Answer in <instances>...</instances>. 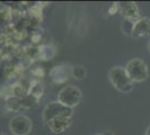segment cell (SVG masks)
<instances>
[{"label": "cell", "instance_id": "9c48e42d", "mask_svg": "<svg viewBox=\"0 0 150 135\" xmlns=\"http://www.w3.org/2000/svg\"><path fill=\"white\" fill-rule=\"evenodd\" d=\"M50 77L55 84H64L69 78V71L63 65H57L50 71Z\"/></svg>", "mask_w": 150, "mask_h": 135}, {"label": "cell", "instance_id": "e0dca14e", "mask_svg": "<svg viewBox=\"0 0 150 135\" xmlns=\"http://www.w3.org/2000/svg\"><path fill=\"white\" fill-rule=\"evenodd\" d=\"M120 10V5L119 4H113L112 5V7L110 8V10H109V13H110V15H115V14L118 13Z\"/></svg>", "mask_w": 150, "mask_h": 135}, {"label": "cell", "instance_id": "6da1fadb", "mask_svg": "<svg viewBox=\"0 0 150 135\" xmlns=\"http://www.w3.org/2000/svg\"><path fill=\"white\" fill-rule=\"evenodd\" d=\"M109 79L113 87L121 92L127 94L133 89V82L128 76L125 68H122V66L112 68L109 72Z\"/></svg>", "mask_w": 150, "mask_h": 135}, {"label": "cell", "instance_id": "7c38bea8", "mask_svg": "<svg viewBox=\"0 0 150 135\" xmlns=\"http://www.w3.org/2000/svg\"><path fill=\"white\" fill-rule=\"evenodd\" d=\"M6 107L10 111H18L23 106H21V101L19 98L9 96L6 98Z\"/></svg>", "mask_w": 150, "mask_h": 135}, {"label": "cell", "instance_id": "ac0fdd59", "mask_svg": "<svg viewBox=\"0 0 150 135\" xmlns=\"http://www.w3.org/2000/svg\"><path fill=\"white\" fill-rule=\"evenodd\" d=\"M40 39H42L40 34H33V35H31V42H33V43H38Z\"/></svg>", "mask_w": 150, "mask_h": 135}, {"label": "cell", "instance_id": "7a4b0ae2", "mask_svg": "<svg viewBox=\"0 0 150 135\" xmlns=\"http://www.w3.org/2000/svg\"><path fill=\"white\" fill-rule=\"evenodd\" d=\"M125 71L132 82H141L144 81L149 76V69L146 62L141 59L134 58L130 60L125 65Z\"/></svg>", "mask_w": 150, "mask_h": 135}, {"label": "cell", "instance_id": "5bb4252c", "mask_svg": "<svg viewBox=\"0 0 150 135\" xmlns=\"http://www.w3.org/2000/svg\"><path fill=\"white\" fill-rule=\"evenodd\" d=\"M20 101H21V106H23V107H25V108H29V107L34 106L35 104L37 103L38 99L35 96L30 95V94H27L24 98H21V99H20Z\"/></svg>", "mask_w": 150, "mask_h": 135}, {"label": "cell", "instance_id": "ffe728a7", "mask_svg": "<svg viewBox=\"0 0 150 135\" xmlns=\"http://www.w3.org/2000/svg\"><path fill=\"white\" fill-rule=\"evenodd\" d=\"M144 135H150V127H148V129H147V132H146Z\"/></svg>", "mask_w": 150, "mask_h": 135}, {"label": "cell", "instance_id": "3957f363", "mask_svg": "<svg viewBox=\"0 0 150 135\" xmlns=\"http://www.w3.org/2000/svg\"><path fill=\"white\" fill-rule=\"evenodd\" d=\"M82 99V92L79 88L74 86H66L58 92L57 101L64 105L65 107L72 108L77 106Z\"/></svg>", "mask_w": 150, "mask_h": 135}, {"label": "cell", "instance_id": "2e32d148", "mask_svg": "<svg viewBox=\"0 0 150 135\" xmlns=\"http://www.w3.org/2000/svg\"><path fill=\"white\" fill-rule=\"evenodd\" d=\"M31 73H33L35 77H37V78L44 77V74H45V72H44V70H43V68H39V66L35 68V69H33V70H31Z\"/></svg>", "mask_w": 150, "mask_h": 135}, {"label": "cell", "instance_id": "8992f818", "mask_svg": "<svg viewBox=\"0 0 150 135\" xmlns=\"http://www.w3.org/2000/svg\"><path fill=\"white\" fill-rule=\"evenodd\" d=\"M120 11L122 14L125 20H128L130 23H136L138 19H140V14H139V8L136 5V2L132 1H127V2H121L120 4Z\"/></svg>", "mask_w": 150, "mask_h": 135}, {"label": "cell", "instance_id": "277c9868", "mask_svg": "<svg viewBox=\"0 0 150 135\" xmlns=\"http://www.w3.org/2000/svg\"><path fill=\"white\" fill-rule=\"evenodd\" d=\"M62 116L72 117L73 109L69 108V107H65L59 101H54V103H50V105H47L46 108L44 109V113H43L44 121L47 123L54 118H56V117H62Z\"/></svg>", "mask_w": 150, "mask_h": 135}, {"label": "cell", "instance_id": "4fadbf2b", "mask_svg": "<svg viewBox=\"0 0 150 135\" xmlns=\"http://www.w3.org/2000/svg\"><path fill=\"white\" fill-rule=\"evenodd\" d=\"M31 84H34V86H30V87H29L28 94H30V95L36 97L37 99H39L40 97L43 96V94H44V88H43V86L38 84L37 81L33 82Z\"/></svg>", "mask_w": 150, "mask_h": 135}, {"label": "cell", "instance_id": "5b68a950", "mask_svg": "<svg viewBox=\"0 0 150 135\" xmlns=\"http://www.w3.org/2000/svg\"><path fill=\"white\" fill-rule=\"evenodd\" d=\"M10 131L15 135H27L31 131V122L28 117L24 115L15 116L9 123Z\"/></svg>", "mask_w": 150, "mask_h": 135}, {"label": "cell", "instance_id": "52a82bcc", "mask_svg": "<svg viewBox=\"0 0 150 135\" xmlns=\"http://www.w3.org/2000/svg\"><path fill=\"white\" fill-rule=\"evenodd\" d=\"M148 35H150V18L141 17L133 24L131 36L139 39V37H144Z\"/></svg>", "mask_w": 150, "mask_h": 135}, {"label": "cell", "instance_id": "8fae6325", "mask_svg": "<svg viewBox=\"0 0 150 135\" xmlns=\"http://www.w3.org/2000/svg\"><path fill=\"white\" fill-rule=\"evenodd\" d=\"M39 50V58L42 60H50L55 55V47H53L52 45H44L42 47L38 49Z\"/></svg>", "mask_w": 150, "mask_h": 135}, {"label": "cell", "instance_id": "9a60e30c", "mask_svg": "<svg viewBox=\"0 0 150 135\" xmlns=\"http://www.w3.org/2000/svg\"><path fill=\"white\" fill-rule=\"evenodd\" d=\"M72 74H73V77L75 79L81 80V79H83V78L85 77L86 71H85V69L83 66H74L73 70H72Z\"/></svg>", "mask_w": 150, "mask_h": 135}, {"label": "cell", "instance_id": "ba28073f", "mask_svg": "<svg viewBox=\"0 0 150 135\" xmlns=\"http://www.w3.org/2000/svg\"><path fill=\"white\" fill-rule=\"evenodd\" d=\"M71 124H72V117H65V116L56 117L47 123L50 131L54 133H62L66 129H69Z\"/></svg>", "mask_w": 150, "mask_h": 135}, {"label": "cell", "instance_id": "30bf717a", "mask_svg": "<svg viewBox=\"0 0 150 135\" xmlns=\"http://www.w3.org/2000/svg\"><path fill=\"white\" fill-rule=\"evenodd\" d=\"M28 94V90L26 89V87L23 84H15L9 87V95L16 98H24Z\"/></svg>", "mask_w": 150, "mask_h": 135}, {"label": "cell", "instance_id": "d6986e66", "mask_svg": "<svg viewBox=\"0 0 150 135\" xmlns=\"http://www.w3.org/2000/svg\"><path fill=\"white\" fill-rule=\"evenodd\" d=\"M147 49H148V52L150 53V39H149V42H148V45H147Z\"/></svg>", "mask_w": 150, "mask_h": 135}]
</instances>
